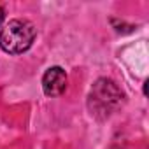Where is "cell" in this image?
<instances>
[{
    "mask_svg": "<svg viewBox=\"0 0 149 149\" xmlns=\"http://www.w3.org/2000/svg\"><path fill=\"white\" fill-rule=\"evenodd\" d=\"M123 102V93L111 79H98L88 97V109L98 119L109 118Z\"/></svg>",
    "mask_w": 149,
    "mask_h": 149,
    "instance_id": "obj_1",
    "label": "cell"
},
{
    "mask_svg": "<svg viewBox=\"0 0 149 149\" xmlns=\"http://www.w3.org/2000/svg\"><path fill=\"white\" fill-rule=\"evenodd\" d=\"M37 30L26 19H11L0 30V47L9 54H19L32 47Z\"/></svg>",
    "mask_w": 149,
    "mask_h": 149,
    "instance_id": "obj_2",
    "label": "cell"
},
{
    "mask_svg": "<svg viewBox=\"0 0 149 149\" xmlns=\"http://www.w3.org/2000/svg\"><path fill=\"white\" fill-rule=\"evenodd\" d=\"M42 90L47 97H60L67 90V72L61 67H51L42 77Z\"/></svg>",
    "mask_w": 149,
    "mask_h": 149,
    "instance_id": "obj_3",
    "label": "cell"
},
{
    "mask_svg": "<svg viewBox=\"0 0 149 149\" xmlns=\"http://www.w3.org/2000/svg\"><path fill=\"white\" fill-rule=\"evenodd\" d=\"M2 21H4V9L0 7V23H2Z\"/></svg>",
    "mask_w": 149,
    "mask_h": 149,
    "instance_id": "obj_4",
    "label": "cell"
}]
</instances>
